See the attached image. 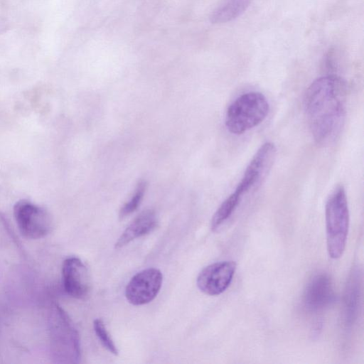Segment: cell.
<instances>
[{
  "label": "cell",
  "mask_w": 364,
  "mask_h": 364,
  "mask_svg": "<svg viewBox=\"0 0 364 364\" xmlns=\"http://www.w3.org/2000/svg\"><path fill=\"white\" fill-rule=\"evenodd\" d=\"M346 96L345 81L334 75L318 77L307 88L304 111L317 144H329L339 135L346 116Z\"/></svg>",
  "instance_id": "1"
},
{
  "label": "cell",
  "mask_w": 364,
  "mask_h": 364,
  "mask_svg": "<svg viewBox=\"0 0 364 364\" xmlns=\"http://www.w3.org/2000/svg\"><path fill=\"white\" fill-rule=\"evenodd\" d=\"M269 105L259 92H247L237 97L228 107L225 125L232 134H242L258 126L267 117Z\"/></svg>",
  "instance_id": "2"
},
{
  "label": "cell",
  "mask_w": 364,
  "mask_h": 364,
  "mask_svg": "<svg viewBox=\"0 0 364 364\" xmlns=\"http://www.w3.org/2000/svg\"><path fill=\"white\" fill-rule=\"evenodd\" d=\"M326 244L329 256L341 257L344 252L349 228V210L346 193L338 186L326 204Z\"/></svg>",
  "instance_id": "3"
},
{
  "label": "cell",
  "mask_w": 364,
  "mask_h": 364,
  "mask_svg": "<svg viewBox=\"0 0 364 364\" xmlns=\"http://www.w3.org/2000/svg\"><path fill=\"white\" fill-rule=\"evenodd\" d=\"M14 215L20 232L26 238L40 239L51 230L52 220L49 213L28 200L18 201L14 207Z\"/></svg>",
  "instance_id": "4"
},
{
  "label": "cell",
  "mask_w": 364,
  "mask_h": 364,
  "mask_svg": "<svg viewBox=\"0 0 364 364\" xmlns=\"http://www.w3.org/2000/svg\"><path fill=\"white\" fill-rule=\"evenodd\" d=\"M276 154L277 148L274 143L267 141L262 144L247 166L235 192L242 197L260 185L270 171Z\"/></svg>",
  "instance_id": "5"
},
{
  "label": "cell",
  "mask_w": 364,
  "mask_h": 364,
  "mask_svg": "<svg viewBox=\"0 0 364 364\" xmlns=\"http://www.w3.org/2000/svg\"><path fill=\"white\" fill-rule=\"evenodd\" d=\"M163 275L156 268H148L136 273L130 279L125 289L127 301L140 306L149 303L159 294L162 285Z\"/></svg>",
  "instance_id": "6"
},
{
  "label": "cell",
  "mask_w": 364,
  "mask_h": 364,
  "mask_svg": "<svg viewBox=\"0 0 364 364\" xmlns=\"http://www.w3.org/2000/svg\"><path fill=\"white\" fill-rule=\"evenodd\" d=\"M236 269L233 261H223L205 267L197 277V286L204 294L217 296L230 285Z\"/></svg>",
  "instance_id": "7"
},
{
  "label": "cell",
  "mask_w": 364,
  "mask_h": 364,
  "mask_svg": "<svg viewBox=\"0 0 364 364\" xmlns=\"http://www.w3.org/2000/svg\"><path fill=\"white\" fill-rule=\"evenodd\" d=\"M334 300L331 278L325 273H319L314 275L306 284L301 302L306 311L315 314L328 308Z\"/></svg>",
  "instance_id": "8"
},
{
  "label": "cell",
  "mask_w": 364,
  "mask_h": 364,
  "mask_svg": "<svg viewBox=\"0 0 364 364\" xmlns=\"http://www.w3.org/2000/svg\"><path fill=\"white\" fill-rule=\"evenodd\" d=\"M63 287L66 293L75 299L86 297L90 289L88 270L77 257H70L62 265Z\"/></svg>",
  "instance_id": "9"
},
{
  "label": "cell",
  "mask_w": 364,
  "mask_h": 364,
  "mask_svg": "<svg viewBox=\"0 0 364 364\" xmlns=\"http://www.w3.org/2000/svg\"><path fill=\"white\" fill-rule=\"evenodd\" d=\"M362 301V272L355 267L347 279L343 295V323L346 328H352L356 322Z\"/></svg>",
  "instance_id": "10"
},
{
  "label": "cell",
  "mask_w": 364,
  "mask_h": 364,
  "mask_svg": "<svg viewBox=\"0 0 364 364\" xmlns=\"http://www.w3.org/2000/svg\"><path fill=\"white\" fill-rule=\"evenodd\" d=\"M157 223V216L153 210H144L122 233L115 243V248L123 247L132 240L149 233L156 228Z\"/></svg>",
  "instance_id": "11"
},
{
  "label": "cell",
  "mask_w": 364,
  "mask_h": 364,
  "mask_svg": "<svg viewBox=\"0 0 364 364\" xmlns=\"http://www.w3.org/2000/svg\"><path fill=\"white\" fill-rule=\"evenodd\" d=\"M236 192L231 193L219 206L211 220V228L217 230L237 208L241 200Z\"/></svg>",
  "instance_id": "12"
},
{
  "label": "cell",
  "mask_w": 364,
  "mask_h": 364,
  "mask_svg": "<svg viewBox=\"0 0 364 364\" xmlns=\"http://www.w3.org/2000/svg\"><path fill=\"white\" fill-rule=\"evenodd\" d=\"M146 188V183L144 181H139L133 195L130 199L123 205L119 210V215L120 219L126 218L138 208L144 197Z\"/></svg>",
  "instance_id": "13"
},
{
  "label": "cell",
  "mask_w": 364,
  "mask_h": 364,
  "mask_svg": "<svg viewBox=\"0 0 364 364\" xmlns=\"http://www.w3.org/2000/svg\"><path fill=\"white\" fill-rule=\"evenodd\" d=\"M93 327L97 338L103 346L112 354L117 355L119 353L118 349L107 331L103 321L100 318L95 319Z\"/></svg>",
  "instance_id": "14"
}]
</instances>
